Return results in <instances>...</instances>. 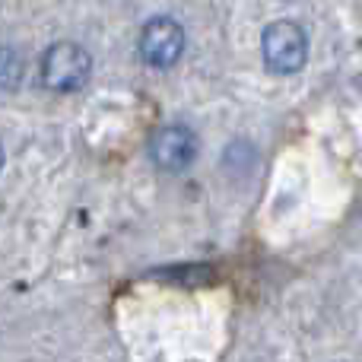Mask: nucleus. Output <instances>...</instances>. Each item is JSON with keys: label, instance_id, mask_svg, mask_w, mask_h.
I'll list each match as a JSON object with an SVG mask.
<instances>
[{"label": "nucleus", "instance_id": "1", "mask_svg": "<svg viewBox=\"0 0 362 362\" xmlns=\"http://www.w3.org/2000/svg\"><path fill=\"white\" fill-rule=\"evenodd\" d=\"M261 51H264V64L274 74H296L305 67L308 61V35L296 19H276L264 29L261 35Z\"/></svg>", "mask_w": 362, "mask_h": 362}, {"label": "nucleus", "instance_id": "2", "mask_svg": "<svg viewBox=\"0 0 362 362\" xmlns=\"http://www.w3.org/2000/svg\"><path fill=\"white\" fill-rule=\"evenodd\" d=\"M93 74V57L76 42H57L42 57V83L51 93H74Z\"/></svg>", "mask_w": 362, "mask_h": 362}, {"label": "nucleus", "instance_id": "3", "mask_svg": "<svg viewBox=\"0 0 362 362\" xmlns=\"http://www.w3.org/2000/svg\"><path fill=\"white\" fill-rule=\"evenodd\" d=\"M185 51V29L169 16H156L140 32V57L150 67H172Z\"/></svg>", "mask_w": 362, "mask_h": 362}, {"label": "nucleus", "instance_id": "4", "mask_svg": "<svg viewBox=\"0 0 362 362\" xmlns=\"http://www.w3.org/2000/svg\"><path fill=\"white\" fill-rule=\"evenodd\" d=\"M150 156L163 172H185L197 156V137L185 124H165L153 137Z\"/></svg>", "mask_w": 362, "mask_h": 362}, {"label": "nucleus", "instance_id": "5", "mask_svg": "<svg viewBox=\"0 0 362 362\" xmlns=\"http://www.w3.org/2000/svg\"><path fill=\"white\" fill-rule=\"evenodd\" d=\"M23 80V57L13 48H0V89H13Z\"/></svg>", "mask_w": 362, "mask_h": 362}, {"label": "nucleus", "instance_id": "6", "mask_svg": "<svg viewBox=\"0 0 362 362\" xmlns=\"http://www.w3.org/2000/svg\"><path fill=\"white\" fill-rule=\"evenodd\" d=\"M0 169H4V146H0Z\"/></svg>", "mask_w": 362, "mask_h": 362}]
</instances>
